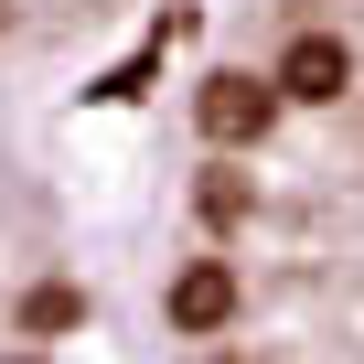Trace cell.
<instances>
[{"instance_id": "obj_7", "label": "cell", "mask_w": 364, "mask_h": 364, "mask_svg": "<svg viewBox=\"0 0 364 364\" xmlns=\"http://www.w3.org/2000/svg\"><path fill=\"white\" fill-rule=\"evenodd\" d=\"M0 22H11V0H0Z\"/></svg>"}, {"instance_id": "obj_6", "label": "cell", "mask_w": 364, "mask_h": 364, "mask_svg": "<svg viewBox=\"0 0 364 364\" xmlns=\"http://www.w3.org/2000/svg\"><path fill=\"white\" fill-rule=\"evenodd\" d=\"M215 364H257V353H215Z\"/></svg>"}, {"instance_id": "obj_1", "label": "cell", "mask_w": 364, "mask_h": 364, "mask_svg": "<svg viewBox=\"0 0 364 364\" xmlns=\"http://www.w3.org/2000/svg\"><path fill=\"white\" fill-rule=\"evenodd\" d=\"M161 311H171V332H193V343H204V332H225V321L247 311V289H236V268H225V257H193V268L171 279V300H161Z\"/></svg>"}, {"instance_id": "obj_3", "label": "cell", "mask_w": 364, "mask_h": 364, "mask_svg": "<svg viewBox=\"0 0 364 364\" xmlns=\"http://www.w3.org/2000/svg\"><path fill=\"white\" fill-rule=\"evenodd\" d=\"M193 118H204V139H225V150H236V139H257V129H268V86H257V75H204Z\"/></svg>"}, {"instance_id": "obj_2", "label": "cell", "mask_w": 364, "mask_h": 364, "mask_svg": "<svg viewBox=\"0 0 364 364\" xmlns=\"http://www.w3.org/2000/svg\"><path fill=\"white\" fill-rule=\"evenodd\" d=\"M279 86L311 97V107H332V97L353 86V43H343V33H300V43L279 54Z\"/></svg>"}, {"instance_id": "obj_4", "label": "cell", "mask_w": 364, "mask_h": 364, "mask_svg": "<svg viewBox=\"0 0 364 364\" xmlns=\"http://www.w3.org/2000/svg\"><path fill=\"white\" fill-rule=\"evenodd\" d=\"M193 215H204V225H247V215H257V182H247V171H204V182H193Z\"/></svg>"}, {"instance_id": "obj_5", "label": "cell", "mask_w": 364, "mask_h": 364, "mask_svg": "<svg viewBox=\"0 0 364 364\" xmlns=\"http://www.w3.org/2000/svg\"><path fill=\"white\" fill-rule=\"evenodd\" d=\"M75 321H86V289H75V279L22 289V332H75Z\"/></svg>"}]
</instances>
